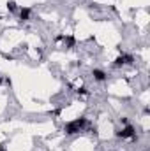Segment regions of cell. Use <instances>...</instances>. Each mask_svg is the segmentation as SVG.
Instances as JSON below:
<instances>
[{"label":"cell","instance_id":"cell-5","mask_svg":"<svg viewBox=\"0 0 150 151\" xmlns=\"http://www.w3.org/2000/svg\"><path fill=\"white\" fill-rule=\"evenodd\" d=\"M7 9H9V11H16V2H14V0H9V2H7Z\"/></svg>","mask_w":150,"mask_h":151},{"label":"cell","instance_id":"cell-3","mask_svg":"<svg viewBox=\"0 0 150 151\" xmlns=\"http://www.w3.org/2000/svg\"><path fill=\"white\" fill-rule=\"evenodd\" d=\"M92 76H94L95 81H104V79H106V72H104V70H101V69H94Z\"/></svg>","mask_w":150,"mask_h":151},{"label":"cell","instance_id":"cell-8","mask_svg":"<svg viewBox=\"0 0 150 151\" xmlns=\"http://www.w3.org/2000/svg\"><path fill=\"white\" fill-rule=\"evenodd\" d=\"M0 151H4V146H0Z\"/></svg>","mask_w":150,"mask_h":151},{"label":"cell","instance_id":"cell-7","mask_svg":"<svg viewBox=\"0 0 150 151\" xmlns=\"http://www.w3.org/2000/svg\"><path fill=\"white\" fill-rule=\"evenodd\" d=\"M78 93H79V95H87L88 92H87V88H79V90H78Z\"/></svg>","mask_w":150,"mask_h":151},{"label":"cell","instance_id":"cell-1","mask_svg":"<svg viewBox=\"0 0 150 151\" xmlns=\"http://www.w3.org/2000/svg\"><path fill=\"white\" fill-rule=\"evenodd\" d=\"M85 123H87V119H85V118H79V119H74V121L67 123V125H65V134L73 135V134L79 132V130L85 127Z\"/></svg>","mask_w":150,"mask_h":151},{"label":"cell","instance_id":"cell-9","mask_svg":"<svg viewBox=\"0 0 150 151\" xmlns=\"http://www.w3.org/2000/svg\"><path fill=\"white\" fill-rule=\"evenodd\" d=\"M0 83H2V76H0Z\"/></svg>","mask_w":150,"mask_h":151},{"label":"cell","instance_id":"cell-2","mask_svg":"<svg viewBox=\"0 0 150 151\" xmlns=\"http://www.w3.org/2000/svg\"><path fill=\"white\" fill-rule=\"evenodd\" d=\"M117 137H120V139H134V127L125 125V128L117 132Z\"/></svg>","mask_w":150,"mask_h":151},{"label":"cell","instance_id":"cell-4","mask_svg":"<svg viewBox=\"0 0 150 151\" xmlns=\"http://www.w3.org/2000/svg\"><path fill=\"white\" fill-rule=\"evenodd\" d=\"M19 16H21V19H28V16H30V9H28V7L21 9V11H19Z\"/></svg>","mask_w":150,"mask_h":151},{"label":"cell","instance_id":"cell-6","mask_svg":"<svg viewBox=\"0 0 150 151\" xmlns=\"http://www.w3.org/2000/svg\"><path fill=\"white\" fill-rule=\"evenodd\" d=\"M65 41H67V44H69V46H74V37H67Z\"/></svg>","mask_w":150,"mask_h":151}]
</instances>
